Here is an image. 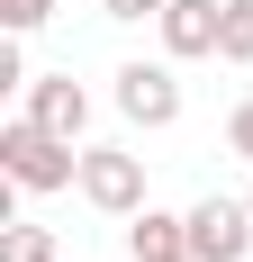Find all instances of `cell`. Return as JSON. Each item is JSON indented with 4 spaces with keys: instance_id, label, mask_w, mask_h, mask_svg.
I'll return each instance as SVG.
<instances>
[{
    "instance_id": "6da1fadb",
    "label": "cell",
    "mask_w": 253,
    "mask_h": 262,
    "mask_svg": "<svg viewBox=\"0 0 253 262\" xmlns=\"http://www.w3.org/2000/svg\"><path fill=\"white\" fill-rule=\"evenodd\" d=\"M0 172H9V190H27V199H54V190H81V145L73 136L36 127V118H9L0 127Z\"/></svg>"
},
{
    "instance_id": "7a4b0ae2",
    "label": "cell",
    "mask_w": 253,
    "mask_h": 262,
    "mask_svg": "<svg viewBox=\"0 0 253 262\" xmlns=\"http://www.w3.org/2000/svg\"><path fill=\"white\" fill-rule=\"evenodd\" d=\"M81 199L100 217H136L145 208V154H126V145H81Z\"/></svg>"
},
{
    "instance_id": "3957f363",
    "label": "cell",
    "mask_w": 253,
    "mask_h": 262,
    "mask_svg": "<svg viewBox=\"0 0 253 262\" xmlns=\"http://www.w3.org/2000/svg\"><path fill=\"white\" fill-rule=\"evenodd\" d=\"M118 118L145 127V136L181 127V73H172V54H163V63H118Z\"/></svg>"
},
{
    "instance_id": "277c9868",
    "label": "cell",
    "mask_w": 253,
    "mask_h": 262,
    "mask_svg": "<svg viewBox=\"0 0 253 262\" xmlns=\"http://www.w3.org/2000/svg\"><path fill=\"white\" fill-rule=\"evenodd\" d=\"M190 217V253L199 262H244L253 253V208L244 199H217V190H208L199 208H181Z\"/></svg>"
},
{
    "instance_id": "5b68a950",
    "label": "cell",
    "mask_w": 253,
    "mask_h": 262,
    "mask_svg": "<svg viewBox=\"0 0 253 262\" xmlns=\"http://www.w3.org/2000/svg\"><path fill=\"white\" fill-rule=\"evenodd\" d=\"M18 108L36 118V127H54V136H73V145L91 136V91H81L73 73H36V81L18 91Z\"/></svg>"
},
{
    "instance_id": "8992f818",
    "label": "cell",
    "mask_w": 253,
    "mask_h": 262,
    "mask_svg": "<svg viewBox=\"0 0 253 262\" xmlns=\"http://www.w3.org/2000/svg\"><path fill=\"white\" fill-rule=\"evenodd\" d=\"M217 9H226V0H163V18H154L163 54H172V63H199V54H217Z\"/></svg>"
},
{
    "instance_id": "52a82bcc",
    "label": "cell",
    "mask_w": 253,
    "mask_h": 262,
    "mask_svg": "<svg viewBox=\"0 0 253 262\" xmlns=\"http://www.w3.org/2000/svg\"><path fill=\"white\" fill-rule=\"evenodd\" d=\"M217 63H244L253 73V0H226L217 9Z\"/></svg>"
},
{
    "instance_id": "ba28073f",
    "label": "cell",
    "mask_w": 253,
    "mask_h": 262,
    "mask_svg": "<svg viewBox=\"0 0 253 262\" xmlns=\"http://www.w3.org/2000/svg\"><path fill=\"white\" fill-rule=\"evenodd\" d=\"M0 262H64V244H54V226H18V217H9V235H0Z\"/></svg>"
},
{
    "instance_id": "9c48e42d",
    "label": "cell",
    "mask_w": 253,
    "mask_h": 262,
    "mask_svg": "<svg viewBox=\"0 0 253 262\" xmlns=\"http://www.w3.org/2000/svg\"><path fill=\"white\" fill-rule=\"evenodd\" d=\"M46 18H54V0H0V27L9 36H36Z\"/></svg>"
},
{
    "instance_id": "30bf717a",
    "label": "cell",
    "mask_w": 253,
    "mask_h": 262,
    "mask_svg": "<svg viewBox=\"0 0 253 262\" xmlns=\"http://www.w3.org/2000/svg\"><path fill=\"white\" fill-rule=\"evenodd\" d=\"M226 154H244V163H253V100H235V108H226Z\"/></svg>"
},
{
    "instance_id": "8fae6325",
    "label": "cell",
    "mask_w": 253,
    "mask_h": 262,
    "mask_svg": "<svg viewBox=\"0 0 253 262\" xmlns=\"http://www.w3.org/2000/svg\"><path fill=\"white\" fill-rule=\"evenodd\" d=\"M100 18H118V27H145V18H163V0H100Z\"/></svg>"
},
{
    "instance_id": "7c38bea8",
    "label": "cell",
    "mask_w": 253,
    "mask_h": 262,
    "mask_svg": "<svg viewBox=\"0 0 253 262\" xmlns=\"http://www.w3.org/2000/svg\"><path fill=\"white\" fill-rule=\"evenodd\" d=\"M163 262H199V253H190V244H181V253H163Z\"/></svg>"
},
{
    "instance_id": "4fadbf2b",
    "label": "cell",
    "mask_w": 253,
    "mask_h": 262,
    "mask_svg": "<svg viewBox=\"0 0 253 262\" xmlns=\"http://www.w3.org/2000/svg\"><path fill=\"white\" fill-rule=\"evenodd\" d=\"M244 208H253V190H244Z\"/></svg>"
}]
</instances>
